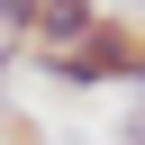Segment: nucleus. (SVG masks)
<instances>
[{
	"instance_id": "f257e3e1",
	"label": "nucleus",
	"mask_w": 145,
	"mask_h": 145,
	"mask_svg": "<svg viewBox=\"0 0 145 145\" xmlns=\"http://www.w3.org/2000/svg\"><path fill=\"white\" fill-rule=\"evenodd\" d=\"M100 18H109L100 0H45V18H36V54H63V45H82Z\"/></svg>"
},
{
	"instance_id": "f03ea898",
	"label": "nucleus",
	"mask_w": 145,
	"mask_h": 145,
	"mask_svg": "<svg viewBox=\"0 0 145 145\" xmlns=\"http://www.w3.org/2000/svg\"><path fill=\"white\" fill-rule=\"evenodd\" d=\"M36 18L45 0H0V45H36Z\"/></svg>"
},
{
	"instance_id": "7ed1b4c3",
	"label": "nucleus",
	"mask_w": 145,
	"mask_h": 145,
	"mask_svg": "<svg viewBox=\"0 0 145 145\" xmlns=\"http://www.w3.org/2000/svg\"><path fill=\"white\" fill-rule=\"evenodd\" d=\"M118 145H145V82L127 91V118H118Z\"/></svg>"
},
{
	"instance_id": "20e7f679",
	"label": "nucleus",
	"mask_w": 145,
	"mask_h": 145,
	"mask_svg": "<svg viewBox=\"0 0 145 145\" xmlns=\"http://www.w3.org/2000/svg\"><path fill=\"white\" fill-rule=\"evenodd\" d=\"M9 63H18V45H0V91H9Z\"/></svg>"
}]
</instances>
